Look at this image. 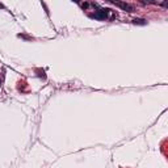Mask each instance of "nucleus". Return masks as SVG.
<instances>
[{
    "instance_id": "f03ea898",
    "label": "nucleus",
    "mask_w": 168,
    "mask_h": 168,
    "mask_svg": "<svg viewBox=\"0 0 168 168\" xmlns=\"http://www.w3.org/2000/svg\"><path fill=\"white\" fill-rule=\"evenodd\" d=\"M117 7L122 8V9L127 10V12H134V7L133 5H129V4H125V3H114Z\"/></svg>"
},
{
    "instance_id": "f257e3e1",
    "label": "nucleus",
    "mask_w": 168,
    "mask_h": 168,
    "mask_svg": "<svg viewBox=\"0 0 168 168\" xmlns=\"http://www.w3.org/2000/svg\"><path fill=\"white\" fill-rule=\"evenodd\" d=\"M108 10L109 9H99L94 15H92V17L96 20H105L108 17Z\"/></svg>"
}]
</instances>
